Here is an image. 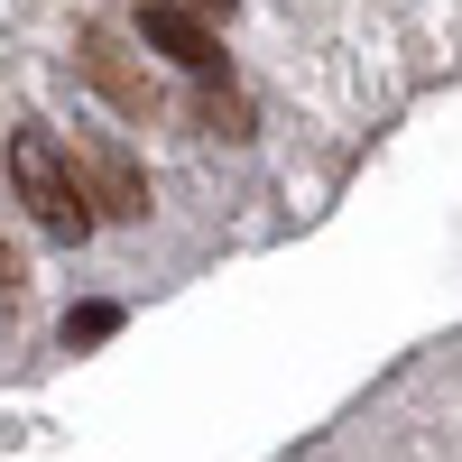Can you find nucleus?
I'll return each instance as SVG.
<instances>
[{"label": "nucleus", "mask_w": 462, "mask_h": 462, "mask_svg": "<svg viewBox=\"0 0 462 462\" xmlns=\"http://www.w3.org/2000/svg\"><path fill=\"white\" fill-rule=\"evenodd\" d=\"M10 176H19V204L37 213V231H47V241H84V231H93L84 176H74V148H65L47 121H28V130L10 139Z\"/></svg>", "instance_id": "1"}, {"label": "nucleus", "mask_w": 462, "mask_h": 462, "mask_svg": "<svg viewBox=\"0 0 462 462\" xmlns=\"http://www.w3.org/2000/svg\"><path fill=\"white\" fill-rule=\"evenodd\" d=\"M74 47H84V56H74V65H84V84L121 111V121H148V111H158V84H148V65H130V37L111 28V19H84V28H74Z\"/></svg>", "instance_id": "2"}, {"label": "nucleus", "mask_w": 462, "mask_h": 462, "mask_svg": "<svg viewBox=\"0 0 462 462\" xmlns=\"http://www.w3.org/2000/svg\"><path fill=\"white\" fill-rule=\"evenodd\" d=\"M74 176H84V204L111 213V222H148V176L121 139H102V130H74Z\"/></svg>", "instance_id": "3"}, {"label": "nucleus", "mask_w": 462, "mask_h": 462, "mask_svg": "<svg viewBox=\"0 0 462 462\" xmlns=\"http://www.w3.org/2000/svg\"><path fill=\"white\" fill-rule=\"evenodd\" d=\"M139 47H158L167 65L195 74V84H213V74H222V37H213V19L185 10V0H148V10H139Z\"/></svg>", "instance_id": "4"}, {"label": "nucleus", "mask_w": 462, "mask_h": 462, "mask_svg": "<svg viewBox=\"0 0 462 462\" xmlns=\"http://www.w3.org/2000/svg\"><path fill=\"white\" fill-rule=\"evenodd\" d=\"M195 121H204L213 139H250V102L231 93V84H204V93H195Z\"/></svg>", "instance_id": "5"}, {"label": "nucleus", "mask_w": 462, "mask_h": 462, "mask_svg": "<svg viewBox=\"0 0 462 462\" xmlns=\"http://www.w3.org/2000/svg\"><path fill=\"white\" fill-rule=\"evenodd\" d=\"M111 333H121V305H74L65 315V352L74 342H111Z\"/></svg>", "instance_id": "6"}, {"label": "nucleus", "mask_w": 462, "mask_h": 462, "mask_svg": "<svg viewBox=\"0 0 462 462\" xmlns=\"http://www.w3.org/2000/svg\"><path fill=\"white\" fill-rule=\"evenodd\" d=\"M185 10H195V19H231V10H241V0H185Z\"/></svg>", "instance_id": "7"}, {"label": "nucleus", "mask_w": 462, "mask_h": 462, "mask_svg": "<svg viewBox=\"0 0 462 462\" xmlns=\"http://www.w3.org/2000/svg\"><path fill=\"white\" fill-rule=\"evenodd\" d=\"M0 287H19V250L10 241H0Z\"/></svg>", "instance_id": "8"}]
</instances>
